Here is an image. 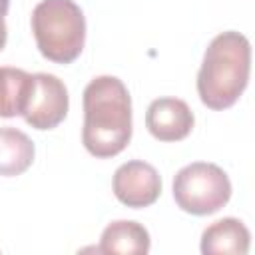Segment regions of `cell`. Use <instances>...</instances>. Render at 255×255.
Returning <instances> with one entry per match:
<instances>
[{"label": "cell", "instance_id": "6da1fadb", "mask_svg": "<svg viewBox=\"0 0 255 255\" xmlns=\"http://www.w3.org/2000/svg\"><path fill=\"white\" fill-rule=\"evenodd\" d=\"M131 139V98L116 76H98L84 90V147L100 159L114 157Z\"/></svg>", "mask_w": 255, "mask_h": 255}, {"label": "cell", "instance_id": "7a4b0ae2", "mask_svg": "<svg viewBox=\"0 0 255 255\" xmlns=\"http://www.w3.org/2000/svg\"><path fill=\"white\" fill-rule=\"evenodd\" d=\"M251 72V44L247 36L227 30L217 34L197 74V94L209 110L231 108L247 88Z\"/></svg>", "mask_w": 255, "mask_h": 255}, {"label": "cell", "instance_id": "3957f363", "mask_svg": "<svg viewBox=\"0 0 255 255\" xmlns=\"http://www.w3.org/2000/svg\"><path fill=\"white\" fill-rule=\"evenodd\" d=\"M40 54L54 64H72L86 44V18L74 0H42L32 10Z\"/></svg>", "mask_w": 255, "mask_h": 255}, {"label": "cell", "instance_id": "277c9868", "mask_svg": "<svg viewBox=\"0 0 255 255\" xmlns=\"http://www.w3.org/2000/svg\"><path fill=\"white\" fill-rule=\"evenodd\" d=\"M231 197L227 173L207 161H193L173 177V199L179 209L191 215H211Z\"/></svg>", "mask_w": 255, "mask_h": 255}, {"label": "cell", "instance_id": "5b68a950", "mask_svg": "<svg viewBox=\"0 0 255 255\" xmlns=\"http://www.w3.org/2000/svg\"><path fill=\"white\" fill-rule=\"evenodd\" d=\"M70 98L66 84L46 72L32 74V86L26 98L22 118L36 129H54L68 116Z\"/></svg>", "mask_w": 255, "mask_h": 255}, {"label": "cell", "instance_id": "8992f818", "mask_svg": "<svg viewBox=\"0 0 255 255\" xmlns=\"http://www.w3.org/2000/svg\"><path fill=\"white\" fill-rule=\"evenodd\" d=\"M114 195L128 207H149L161 193V177L151 163L131 159L122 163L114 173Z\"/></svg>", "mask_w": 255, "mask_h": 255}, {"label": "cell", "instance_id": "52a82bcc", "mask_svg": "<svg viewBox=\"0 0 255 255\" xmlns=\"http://www.w3.org/2000/svg\"><path fill=\"white\" fill-rule=\"evenodd\" d=\"M193 112L183 100L157 98L145 112V126L159 141H179L193 129Z\"/></svg>", "mask_w": 255, "mask_h": 255}, {"label": "cell", "instance_id": "ba28073f", "mask_svg": "<svg viewBox=\"0 0 255 255\" xmlns=\"http://www.w3.org/2000/svg\"><path fill=\"white\" fill-rule=\"evenodd\" d=\"M249 229L235 217H223L201 233L203 255H245L249 251Z\"/></svg>", "mask_w": 255, "mask_h": 255}, {"label": "cell", "instance_id": "9c48e42d", "mask_svg": "<svg viewBox=\"0 0 255 255\" xmlns=\"http://www.w3.org/2000/svg\"><path fill=\"white\" fill-rule=\"evenodd\" d=\"M149 233L137 221H112L100 239V253H128L141 255L149 251Z\"/></svg>", "mask_w": 255, "mask_h": 255}, {"label": "cell", "instance_id": "30bf717a", "mask_svg": "<svg viewBox=\"0 0 255 255\" xmlns=\"http://www.w3.org/2000/svg\"><path fill=\"white\" fill-rule=\"evenodd\" d=\"M32 139L16 128H0V175L14 177L24 173L34 161Z\"/></svg>", "mask_w": 255, "mask_h": 255}, {"label": "cell", "instance_id": "8fae6325", "mask_svg": "<svg viewBox=\"0 0 255 255\" xmlns=\"http://www.w3.org/2000/svg\"><path fill=\"white\" fill-rule=\"evenodd\" d=\"M32 86V74L20 68H0V118L22 116Z\"/></svg>", "mask_w": 255, "mask_h": 255}, {"label": "cell", "instance_id": "7c38bea8", "mask_svg": "<svg viewBox=\"0 0 255 255\" xmlns=\"http://www.w3.org/2000/svg\"><path fill=\"white\" fill-rule=\"evenodd\" d=\"M8 8H10V0H0V52L6 46V38H8V30H6V22H4Z\"/></svg>", "mask_w": 255, "mask_h": 255}]
</instances>
